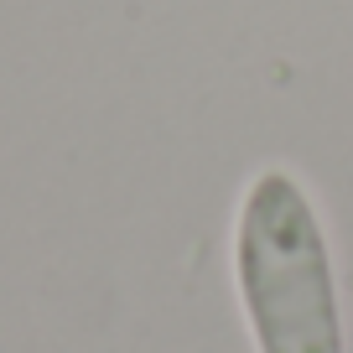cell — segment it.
Here are the masks:
<instances>
[{"mask_svg": "<svg viewBox=\"0 0 353 353\" xmlns=\"http://www.w3.org/2000/svg\"><path fill=\"white\" fill-rule=\"evenodd\" d=\"M234 286L254 353H348L327 234L307 188L281 166H265L239 203Z\"/></svg>", "mask_w": 353, "mask_h": 353, "instance_id": "1", "label": "cell"}]
</instances>
